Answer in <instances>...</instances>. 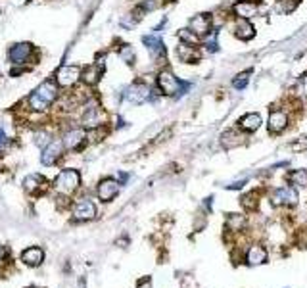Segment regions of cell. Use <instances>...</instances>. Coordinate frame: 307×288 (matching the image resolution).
I'll use <instances>...</instances> for the list:
<instances>
[{"label":"cell","instance_id":"cell-1","mask_svg":"<svg viewBox=\"0 0 307 288\" xmlns=\"http://www.w3.org/2000/svg\"><path fill=\"white\" fill-rule=\"evenodd\" d=\"M56 98H58V87L52 81H44L29 96V106L35 112H44V110H48L52 106V102Z\"/></svg>","mask_w":307,"mask_h":288},{"label":"cell","instance_id":"cell-2","mask_svg":"<svg viewBox=\"0 0 307 288\" xmlns=\"http://www.w3.org/2000/svg\"><path fill=\"white\" fill-rule=\"evenodd\" d=\"M157 87H159V91H161L163 95L181 96L184 93V89H186V83H183L173 71L165 69V71H161V73L157 75Z\"/></svg>","mask_w":307,"mask_h":288},{"label":"cell","instance_id":"cell-3","mask_svg":"<svg viewBox=\"0 0 307 288\" xmlns=\"http://www.w3.org/2000/svg\"><path fill=\"white\" fill-rule=\"evenodd\" d=\"M79 185H81V175L75 169H65L56 177V189L61 194H71L79 189Z\"/></svg>","mask_w":307,"mask_h":288},{"label":"cell","instance_id":"cell-4","mask_svg":"<svg viewBox=\"0 0 307 288\" xmlns=\"http://www.w3.org/2000/svg\"><path fill=\"white\" fill-rule=\"evenodd\" d=\"M81 75H83L81 67H77V65H63L56 73V83L60 87H73L81 79Z\"/></svg>","mask_w":307,"mask_h":288},{"label":"cell","instance_id":"cell-5","mask_svg":"<svg viewBox=\"0 0 307 288\" xmlns=\"http://www.w3.org/2000/svg\"><path fill=\"white\" fill-rule=\"evenodd\" d=\"M125 98L131 102V104H144L146 100L152 98V91L144 85V83H134L127 89L125 93Z\"/></svg>","mask_w":307,"mask_h":288},{"label":"cell","instance_id":"cell-6","mask_svg":"<svg viewBox=\"0 0 307 288\" xmlns=\"http://www.w3.org/2000/svg\"><path fill=\"white\" fill-rule=\"evenodd\" d=\"M188 29L204 38L206 35L211 33V16L210 14H198V16H194L190 19V23H188Z\"/></svg>","mask_w":307,"mask_h":288},{"label":"cell","instance_id":"cell-7","mask_svg":"<svg viewBox=\"0 0 307 288\" xmlns=\"http://www.w3.org/2000/svg\"><path fill=\"white\" fill-rule=\"evenodd\" d=\"M177 56L179 60L184 62V64H198L202 60V52L196 44H186V42H181L177 46Z\"/></svg>","mask_w":307,"mask_h":288},{"label":"cell","instance_id":"cell-8","mask_svg":"<svg viewBox=\"0 0 307 288\" xmlns=\"http://www.w3.org/2000/svg\"><path fill=\"white\" fill-rule=\"evenodd\" d=\"M271 200L275 206H294V204H298V192L292 187H282L273 192Z\"/></svg>","mask_w":307,"mask_h":288},{"label":"cell","instance_id":"cell-9","mask_svg":"<svg viewBox=\"0 0 307 288\" xmlns=\"http://www.w3.org/2000/svg\"><path fill=\"white\" fill-rule=\"evenodd\" d=\"M257 12H259V4L253 0H240L232 6V14H236L238 19H249L257 16Z\"/></svg>","mask_w":307,"mask_h":288},{"label":"cell","instance_id":"cell-10","mask_svg":"<svg viewBox=\"0 0 307 288\" xmlns=\"http://www.w3.org/2000/svg\"><path fill=\"white\" fill-rule=\"evenodd\" d=\"M267 127H269V133H273V134L282 133L284 129L288 127V115H286V112L284 110H271Z\"/></svg>","mask_w":307,"mask_h":288},{"label":"cell","instance_id":"cell-11","mask_svg":"<svg viewBox=\"0 0 307 288\" xmlns=\"http://www.w3.org/2000/svg\"><path fill=\"white\" fill-rule=\"evenodd\" d=\"M117 192H119V183L115 181V179H104L100 185H98V198L102 200V202H110V200H114L115 196H117Z\"/></svg>","mask_w":307,"mask_h":288},{"label":"cell","instance_id":"cell-12","mask_svg":"<svg viewBox=\"0 0 307 288\" xmlns=\"http://www.w3.org/2000/svg\"><path fill=\"white\" fill-rule=\"evenodd\" d=\"M31 56V44L29 42H19V44H14L8 52V58L12 64H25L27 58Z\"/></svg>","mask_w":307,"mask_h":288},{"label":"cell","instance_id":"cell-13","mask_svg":"<svg viewBox=\"0 0 307 288\" xmlns=\"http://www.w3.org/2000/svg\"><path fill=\"white\" fill-rule=\"evenodd\" d=\"M61 150H63V140H52L48 146H44L42 150V163L44 165H54L56 160L61 156Z\"/></svg>","mask_w":307,"mask_h":288},{"label":"cell","instance_id":"cell-14","mask_svg":"<svg viewBox=\"0 0 307 288\" xmlns=\"http://www.w3.org/2000/svg\"><path fill=\"white\" fill-rule=\"evenodd\" d=\"M81 123L87 129H96L102 123V110L96 104H89L87 110H85V114H83Z\"/></svg>","mask_w":307,"mask_h":288},{"label":"cell","instance_id":"cell-15","mask_svg":"<svg viewBox=\"0 0 307 288\" xmlns=\"http://www.w3.org/2000/svg\"><path fill=\"white\" fill-rule=\"evenodd\" d=\"M85 131L83 129H71L63 134V146L69 148V150H77L81 148V144L85 142Z\"/></svg>","mask_w":307,"mask_h":288},{"label":"cell","instance_id":"cell-16","mask_svg":"<svg viewBox=\"0 0 307 288\" xmlns=\"http://www.w3.org/2000/svg\"><path fill=\"white\" fill-rule=\"evenodd\" d=\"M73 215H75L77 221H89V219H94V217H96V208H94L92 202L83 200V202H79V204L75 206Z\"/></svg>","mask_w":307,"mask_h":288},{"label":"cell","instance_id":"cell-17","mask_svg":"<svg viewBox=\"0 0 307 288\" xmlns=\"http://www.w3.org/2000/svg\"><path fill=\"white\" fill-rule=\"evenodd\" d=\"M142 42L150 50L152 58H165V48H163V42H161V38L157 35H146V37H142Z\"/></svg>","mask_w":307,"mask_h":288},{"label":"cell","instance_id":"cell-18","mask_svg":"<svg viewBox=\"0 0 307 288\" xmlns=\"http://www.w3.org/2000/svg\"><path fill=\"white\" fill-rule=\"evenodd\" d=\"M234 37L240 38V40H249V38L255 37V29L249 23V19H238L234 23Z\"/></svg>","mask_w":307,"mask_h":288},{"label":"cell","instance_id":"cell-19","mask_svg":"<svg viewBox=\"0 0 307 288\" xmlns=\"http://www.w3.org/2000/svg\"><path fill=\"white\" fill-rule=\"evenodd\" d=\"M21 261L27 263V265H31V267L40 265V263L44 261V252H42V248H37V246L27 248V250L21 254Z\"/></svg>","mask_w":307,"mask_h":288},{"label":"cell","instance_id":"cell-20","mask_svg":"<svg viewBox=\"0 0 307 288\" xmlns=\"http://www.w3.org/2000/svg\"><path fill=\"white\" fill-rule=\"evenodd\" d=\"M261 123H263V119H261V115L259 114H246L244 117L238 121V127L246 131V133H253V131H257V129L261 127Z\"/></svg>","mask_w":307,"mask_h":288},{"label":"cell","instance_id":"cell-21","mask_svg":"<svg viewBox=\"0 0 307 288\" xmlns=\"http://www.w3.org/2000/svg\"><path fill=\"white\" fill-rule=\"evenodd\" d=\"M102 71H104V65L102 62H98V65H89V67H85L83 69V75H81V79L87 83V85H96L98 81H100V75H102Z\"/></svg>","mask_w":307,"mask_h":288},{"label":"cell","instance_id":"cell-22","mask_svg":"<svg viewBox=\"0 0 307 288\" xmlns=\"http://www.w3.org/2000/svg\"><path fill=\"white\" fill-rule=\"evenodd\" d=\"M267 261V252L263 246H251L246 254V263L248 265H259V263H265Z\"/></svg>","mask_w":307,"mask_h":288},{"label":"cell","instance_id":"cell-23","mask_svg":"<svg viewBox=\"0 0 307 288\" xmlns=\"http://www.w3.org/2000/svg\"><path fill=\"white\" fill-rule=\"evenodd\" d=\"M242 142H244V136L238 131H234V129H230V131L221 134V144L225 148H234V146H240Z\"/></svg>","mask_w":307,"mask_h":288},{"label":"cell","instance_id":"cell-24","mask_svg":"<svg viewBox=\"0 0 307 288\" xmlns=\"http://www.w3.org/2000/svg\"><path fill=\"white\" fill-rule=\"evenodd\" d=\"M42 185H46V181H44V177H40V175H37V173L25 177V181H23V187L29 192H38V189H40Z\"/></svg>","mask_w":307,"mask_h":288},{"label":"cell","instance_id":"cell-25","mask_svg":"<svg viewBox=\"0 0 307 288\" xmlns=\"http://www.w3.org/2000/svg\"><path fill=\"white\" fill-rule=\"evenodd\" d=\"M288 181L296 187H307V169H296L288 175Z\"/></svg>","mask_w":307,"mask_h":288},{"label":"cell","instance_id":"cell-26","mask_svg":"<svg viewBox=\"0 0 307 288\" xmlns=\"http://www.w3.org/2000/svg\"><path fill=\"white\" fill-rule=\"evenodd\" d=\"M227 225L230 230H242L246 225V217L244 215H238V213H230L229 219H227Z\"/></svg>","mask_w":307,"mask_h":288},{"label":"cell","instance_id":"cell-27","mask_svg":"<svg viewBox=\"0 0 307 288\" xmlns=\"http://www.w3.org/2000/svg\"><path fill=\"white\" fill-rule=\"evenodd\" d=\"M119 56L123 58V62H127L129 65L134 64V50L131 44H123L121 50H119Z\"/></svg>","mask_w":307,"mask_h":288},{"label":"cell","instance_id":"cell-28","mask_svg":"<svg viewBox=\"0 0 307 288\" xmlns=\"http://www.w3.org/2000/svg\"><path fill=\"white\" fill-rule=\"evenodd\" d=\"M179 38H181V42H186V44H198V35L190 29H181Z\"/></svg>","mask_w":307,"mask_h":288},{"label":"cell","instance_id":"cell-29","mask_svg":"<svg viewBox=\"0 0 307 288\" xmlns=\"http://www.w3.org/2000/svg\"><path fill=\"white\" fill-rule=\"evenodd\" d=\"M249 83V71H242L240 75H236L234 77V81H232V87L234 89H238V91H242L246 89V85Z\"/></svg>","mask_w":307,"mask_h":288},{"label":"cell","instance_id":"cell-30","mask_svg":"<svg viewBox=\"0 0 307 288\" xmlns=\"http://www.w3.org/2000/svg\"><path fill=\"white\" fill-rule=\"evenodd\" d=\"M296 6H298V0H280L278 2V12H282V14H290L292 10H296Z\"/></svg>","mask_w":307,"mask_h":288},{"label":"cell","instance_id":"cell-31","mask_svg":"<svg viewBox=\"0 0 307 288\" xmlns=\"http://www.w3.org/2000/svg\"><path fill=\"white\" fill-rule=\"evenodd\" d=\"M204 46H206L210 52H217L219 44H217V35H215V33H210V35L204 37Z\"/></svg>","mask_w":307,"mask_h":288},{"label":"cell","instance_id":"cell-32","mask_svg":"<svg viewBox=\"0 0 307 288\" xmlns=\"http://www.w3.org/2000/svg\"><path fill=\"white\" fill-rule=\"evenodd\" d=\"M35 142L44 148V146H48L52 140H50V134H48V133H37V134H35Z\"/></svg>","mask_w":307,"mask_h":288},{"label":"cell","instance_id":"cell-33","mask_svg":"<svg viewBox=\"0 0 307 288\" xmlns=\"http://www.w3.org/2000/svg\"><path fill=\"white\" fill-rule=\"evenodd\" d=\"M242 206L248 210H255L257 208V202H255V194H246L242 198Z\"/></svg>","mask_w":307,"mask_h":288},{"label":"cell","instance_id":"cell-34","mask_svg":"<svg viewBox=\"0 0 307 288\" xmlns=\"http://www.w3.org/2000/svg\"><path fill=\"white\" fill-rule=\"evenodd\" d=\"M300 89H302L304 95H307V71L300 77Z\"/></svg>","mask_w":307,"mask_h":288},{"label":"cell","instance_id":"cell-35","mask_svg":"<svg viewBox=\"0 0 307 288\" xmlns=\"http://www.w3.org/2000/svg\"><path fill=\"white\" fill-rule=\"evenodd\" d=\"M6 146H8V136H6V134H4V131L0 129V150H4Z\"/></svg>","mask_w":307,"mask_h":288},{"label":"cell","instance_id":"cell-36","mask_svg":"<svg viewBox=\"0 0 307 288\" xmlns=\"http://www.w3.org/2000/svg\"><path fill=\"white\" fill-rule=\"evenodd\" d=\"M298 240H300V246H302V248H307V232H304V236L298 238Z\"/></svg>","mask_w":307,"mask_h":288},{"label":"cell","instance_id":"cell-37","mask_svg":"<svg viewBox=\"0 0 307 288\" xmlns=\"http://www.w3.org/2000/svg\"><path fill=\"white\" fill-rule=\"evenodd\" d=\"M6 256H8V248H6V246H0V259H4Z\"/></svg>","mask_w":307,"mask_h":288},{"label":"cell","instance_id":"cell-38","mask_svg":"<svg viewBox=\"0 0 307 288\" xmlns=\"http://www.w3.org/2000/svg\"><path fill=\"white\" fill-rule=\"evenodd\" d=\"M242 185H244V181H238V183H234V185H230L229 189H240Z\"/></svg>","mask_w":307,"mask_h":288},{"label":"cell","instance_id":"cell-39","mask_svg":"<svg viewBox=\"0 0 307 288\" xmlns=\"http://www.w3.org/2000/svg\"><path fill=\"white\" fill-rule=\"evenodd\" d=\"M173 2H175V0H173Z\"/></svg>","mask_w":307,"mask_h":288},{"label":"cell","instance_id":"cell-40","mask_svg":"<svg viewBox=\"0 0 307 288\" xmlns=\"http://www.w3.org/2000/svg\"><path fill=\"white\" fill-rule=\"evenodd\" d=\"M31 288H33V287H31Z\"/></svg>","mask_w":307,"mask_h":288}]
</instances>
